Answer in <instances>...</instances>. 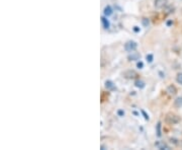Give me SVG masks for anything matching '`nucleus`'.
I'll use <instances>...</instances> for the list:
<instances>
[{
  "mask_svg": "<svg viewBox=\"0 0 182 150\" xmlns=\"http://www.w3.org/2000/svg\"><path fill=\"white\" fill-rule=\"evenodd\" d=\"M176 81H177L179 84L182 85V72H180V73L177 74V76H176Z\"/></svg>",
  "mask_w": 182,
  "mask_h": 150,
  "instance_id": "13",
  "label": "nucleus"
},
{
  "mask_svg": "<svg viewBox=\"0 0 182 150\" xmlns=\"http://www.w3.org/2000/svg\"><path fill=\"white\" fill-rule=\"evenodd\" d=\"M166 92H167L169 95H175V94L177 93V88H176L173 84H171V85H169V86L167 87Z\"/></svg>",
  "mask_w": 182,
  "mask_h": 150,
  "instance_id": "5",
  "label": "nucleus"
},
{
  "mask_svg": "<svg viewBox=\"0 0 182 150\" xmlns=\"http://www.w3.org/2000/svg\"><path fill=\"white\" fill-rule=\"evenodd\" d=\"M103 13H104V15L105 16H110L111 14H112V8L109 6V5H107V6H105V8H104V10H103Z\"/></svg>",
  "mask_w": 182,
  "mask_h": 150,
  "instance_id": "9",
  "label": "nucleus"
},
{
  "mask_svg": "<svg viewBox=\"0 0 182 150\" xmlns=\"http://www.w3.org/2000/svg\"><path fill=\"white\" fill-rule=\"evenodd\" d=\"M166 24H167V26H168V27H170V26H171V24H172V20H168Z\"/></svg>",
  "mask_w": 182,
  "mask_h": 150,
  "instance_id": "21",
  "label": "nucleus"
},
{
  "mask_svg": "<svg viewBox=\"0 0 182 150\" xmlns=\"http://www.w3.org/2000/svg\"><path fill=\"white\" fill-rule=\"evenodd\" d=\"M137 67H138L139 69H142V68L144 67V63H143L142 61H139V62L137 63Z\"/></svg>",
  "mask_w": 182,
  "mask_h": 150,
  "instance_id": "17",
  "label": "nucleus"
},
{
  "mask_svg": "<svg viewBox=\"0 0 182 150\" xmlns=\"http://www.w3.org/2000/svg\"><path fill=\"white\" fill-rule=\"evenodd\" d=\"M157 136H158V137H161V136H162V132H161V123H160V122L157 124Z\"/></svg>",
  "mask_w": 182,
  "mask_h": 150,
  "instance_id": "14",
  "label": "nucleus"
},
{
  "mask_svg": "<svg viewBox=\"0 0 182 150\" xmlns=\"http://www.w3.org/2000/svg\"><path fill=\"white\" fill-rule=\"evenodd\" d=\"M105 88H106L107 90H115V89H116L114 83H113L111 80H106V81H105Z\"/></svg>",
  "mask_w": 182,
  "mask_h": 150,
  "instance_id": "7",
  "label": "nucleus"
},
{
  "mask_svg": "<svg viewBox=\"0 0 182 150\" xmlns=\"http://www.w3.org/2000/svg\"><path fill=\"white\" fill-rule=\"evenodd\" d=\"M123 76L126 78V79H135L137 78L139 75L136 71L134 70H126L125 72H123Z\"/></svg>",
  "mask_w": 182,
  "mask_h": 150,
  "instance_id": "3",
  "label": "nucleus"
},
{
  "mask_svg": "<svg viewBox=\"0 0 182 150\" xmlns=\"http://www.w3.org/2000/svg\"><path fill=\"white\" fill-rule=\"evenodd\" d=\"M137 47H138V45H137L136 42L129 41V42H127L124 45V50H125V51H127V52H134L135 50L137 49Z\"/></svg>",
  "mask_w": 182,
  "mask_h": 150,
  "instance_id": "2",
  "label": "nucleus"
},
{
  "mask_svg": "<svg viewBox=\"0 0 182 150\" xmlns=\"http://www.w3.org/2000/svg\"><path fill=\"white\" fill-rule=\"evenodd\" d=\"M155 146L157 147L158 149H166V150L170 149V147L166 143H164V142H157V143H155Z\"/></svg>",
  "mask_w": 182,
  "mask_h": 150,
  "instance_id": "8",
  "label": "nucleus"
},
{
  "mask_svg": "<svg viewBox=\"0 0 182 150\" xmlns=\"http://www.w3.org/2000/svg\"><path fill=\"white\" fill-rule=\"evenodd\" d=\"M146 58H147V61L151 63V62H153V59H154V56H153L152 54H148Z\"/></svg>",
  "mask_w": 182,
  "mask_h": 150,
  "instance_id": "16",
  "label": "nucleus"
},
{
  "mask_svg": "<svg viewBox=\"0 0 182 150\" xmlns=\"http://www.w3.org/2000/svg\"><path fill=\"white\" fill-rule=\"evenodd\" d=\"M140 54H138V53H133L132 52V55H129L128 57H127V59L129 60V61H134V60H140Z\"/></svg>",
  "mask_w": 182,
  "mask_h": 150,
  "instance_id": "10",
  "label": "nucleus"
},
{
  "mask_svg": "<svg viewBox=\"0 0 182 150\" xmlns=\"http://www.w3.org/2000/svg\"><path fill=\"white\" fill-rule=\"evenodd\" d=\"M142 22H143V26L144 27H148L149 24H150V20H149V18H143V20H142Z\"/></svg>",
  "mask_w": 182,
  "mask_h": 150,
  "instance_id": "15",
  "label": "nucleus"
},
{
  "mask_svg": "<svg viewBox=\"0 0 182 150\" xmlns=\"http://www.w3.org/2000/svg\"><path fill=\"white\" fill-rule=\"evenodd\" d=\"M180 117L175 115V114H172V113H169L166 115V118H165V121L167 124L169 125H175V124H178L180 122Z\"/></svg>",
  "mask_w": 182,
  "mask_h": 150,
  "instance_id": "1",
  "label": "nucleus"
},
{
  "mask_svg": "<svg viewBox=\"0 0 182 150\" xmlns=\"http://www.w3.org/2000/svg\"><path fill=\"white\" fill-rule=\"evenodd\" d=\"M117 115H118L119 117H123V116H124V112H123L122 110H118V111H117Z\"/></svg>",
  "mask_w": 182,
  "mask_h": 150,
  "instance_id": "18",
  "label": "nucleus"
},
{
  "mask_svg": "<svg viewBox=\"0 0 182 150\" xmlns=\"http://www.w3.org/2000/svg\"><path fill=\"white\" fill-rule=\"evenodd\" d=\"M135 86L136 87H138V88H144L145 86H146V84H145V82L144 81H142V80H137L136 82H135Z\"/></svg>",
  "mask_w": 182,
  "mask_h": 150,
  "instance_id": "12",
  "label": "nucleus"
},
{
  "mask_svg": "<svg viewBox=\"0 0 182 150\" xmlns=\"http://www.w3.org/2000/svg\"><path fill=\"white\" fill-rule=\"evenodd\" d=\"M142 114L144 115V118H145V120H147V121H148V120H149V116L146 114V112H145V111H142Z\"/></svg>",
  "mask_w": 182,
  "mask_h": 150,
  "instance_id": "19",
  "label": "nucleus"
},
{
  "mask_svg": "<svg viewBox=\"0 0 182 150\" xmlns=\"http://www.w3.org/2000/svg\"><path fill=\"white\" fill-rule=\"evenodd\" d=\"M174 106L176 108H182V97L181 96L177 97L175 101H174Z\"/></svg>",
  "mask_w": 182,
  "mask_h": 150,
  "instance_id": "11",
  "label": "nucleus"
},
{
  "mask_svg": "<svg viewBox=\"0 0 182 150\" xmlns=\"http://www.w3.org/2000/svg\"><path fill=\"white\" fill-rule=\"evenodd\" d=\"M101 22H102V26H103V29H105V30H107V29H109V27H110V23H109V21H108V19L105 17V16H101Z\"/></svg>",
  "mask_w": 182,
  "mask_h": 150,
  "instance_id": "6",
  "label": "nucleus"
},
{
  "mask_svg": "<svg viewBox=\"0 0 182 150\" xmlns=\"http://www.w3.org/2000/svg\"><path fill=\"white\" fill-rule=\"evenodd\" d=\"M167 3H168V0H155L154 6L157 9H160V8H163L164 6H166Z\"/></svg>",
  "mask_w": 182,
  "mask_h": 150,
  "instance_id": "4",
  "label": "nucleus"
},
{
  "mask_svg": "<svg viewBox=\"0 0 182 150\" xmlns=\"http://www.w3.org/2000/svg\"><path fill=\"white\" fill-rule=\"evenodd\" d=\"M133 30H134V32H135V33H140V31H141V29H140L139 27H134V29H133Z\"/></svg>",
  "mask_w": 182,
  "mask_h": 150,
  "instance_id": "20",
  "label": "nucleus"
}]
</instances>
